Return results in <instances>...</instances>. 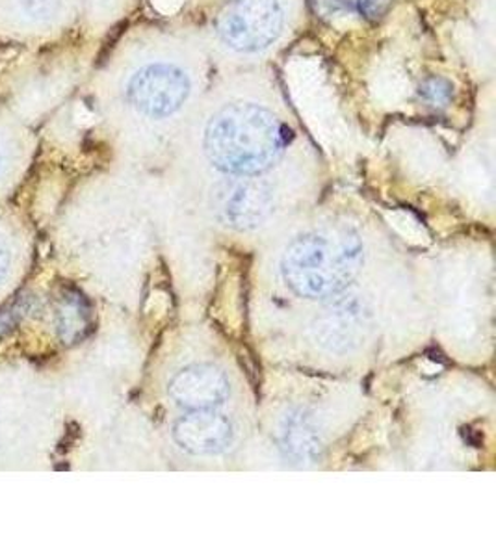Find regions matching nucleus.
I'll return each instance as SVG.
<instances>
[{"mask_svg":"<svg viewBox=\"0 0 496 557\" xmlns=\"http://www.w3.org/2000/svg\"><path fill=\"white\" fill-rule=\"evenodd\" d=\"M287 146L277 115L253 102L222 108L204 131V152L220 172L253 177L270 170Z\"/></svg>","mask_w":496,"mask_h":557,"instance_id":"1","label":"nucleus"},{"mask_svg":"<svg viewBox=\"0 0 496 557\" xmlns=\"http://www.w3.org/2000/svg\"><path fill=\"white\" fill-rule=\"evenodd\" d=\"M363 264V242L348 225H324L299 235L283 255L288 288L306 299L337 296Z\"/></svg>","mask_w":496,"mask_h":557,"instance_id":"2","label":"nucleus"},{"mask_svg":"<svg viewBox=\"0 0 496 557\" xmlns=\"http://www.w3.org/2000/svg\"><path fill=\"white\" fill-rule=\"evenodd\" d=\"M283 23L280 0H231L218 20V34L233 51L249 54L274 44Z\"/></svg>","mask_w":496,"mask_h":557,"instance_id":"3","label":"nucleus"},{"mask_svg":"<svg viewBox=\"0 0 496 557\" xmlns=\"http://www.w3.org/2000/svg\"><path fill=\"white\" fill-rule=\"evenodd\" d=\"M190 94V76L172 62L141 65L127 83L128 104L151 120H164L175 114L185 107Z\"/></svg>","mask_w":496,"mask_h":557,"instance_id":"4","label":"nucleus"},{"mask_svg":"<svg viewBox=\"0 0 496 557\" xmlns=\"http://www.w3.org/2000/svg\"><path fill=\"white\" fill-rule=\"evenodd\" d=\"M210 209L225 227L249 231L259 227L274 209V191L257 175H231L210 191Z\"/></svg>","mask_w":496,"mask_h":557,"instance_id":"5","label":"nucleus"},{"mask_svg":"<svg viewBox=\"0 0 496 557\" xmlns=\"http://www.w3.org/2000/svg\"><path fill=\"white\" fill-rule=\"evenodd\" d=\"M230 381L212 364H194L173 375L170 396L186 411L218 409L230 396Z\"/></svg>","mask_w":496,"mask_h":557,"instance_id":"6","label":"nucleus"},{"mask_svg":"<svg viewBox=\"0 0 496 557\" xmlns=\"http://www.w3.org/2000/svg\"><path fill=\"white\" fill-rule=\"evenodd\" d=\"M233 424L230 418L216 409L188 411L178 418L173 428V437L183 450L194 456H216L230 448L233 443Z\"/></svg>","mask_w":496,"mask_h":557,"instance_id":"7","label":"nucleus"},{"mask_svg":"<svg viewBox=\"0 0 496 557\" xmlns=\"http://www.w3.org/2000/svg\"><path fill=\"white\" fill-rule=\"evenodd\" d=\"M89 309L83 296L67 294L58 309V330L65 343H75L88 331Z\"/></svg>","mask_w":496,"mask_h":557,"instance_id":"8","label":"nucleus"},{"mask_svg":"<svg viewBox=\"0 0 496 557\" xmlns=\"http://www.w3.org/2000/svg\"><path fill=\"white\" fill-rule=\"evenodd\" d=\"M452 84L441 76H430L420 86V97L433 107H445L452 99Z\"/></svg>","mask_w":496,"mask_h":557,"instance_id":"9","label":"nucleus"},{"mask_svg":"<svg viewBox=\"0 0 496 557\" xmlns=\"http://www.w3.org/2000/svg\"><path fill=\"white\" fill-rule=\"evenodd\" d=\"M20 2L25 15L39 23L54 20L62 8V0H20Z\"/></svg>","mask_w":496,"mask_h":557,"instance_id":"10","label":"nucleus"},{"mask_svg":"<svg viewBox=\"0 0 496 557\" xmlns=\"http://www.w3.org/2000/svg\"><path fill=\"white\" fill-rule=\"evenodd\" d=\"M390 0H354V7L367 20H377L380 15L387 12Z\"/></svg>","mask_w":496,"mask_h":557,"instance_id":"11","label":"nucleus"},{"mask_svg":"<svg viewBox=\"0 0 496 557\" xmlns=\"http://www.w3.org/2000/svg\"><path fill=\"white\" fill-rule=\"evenodd\" d=\"M8 267H10V253L7 246L0 242V281L7 275Z\"/></svg>","mask_w":496,"mask_h":557,"instance_id":"12","label":"nucleus"}]
</instances>
